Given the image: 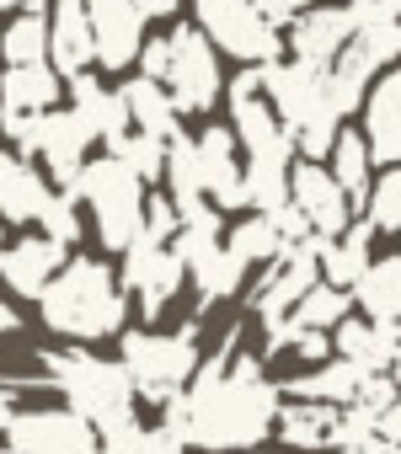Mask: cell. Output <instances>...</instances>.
Segmentation results:
<instances>
[{
	"instance_id": "35",
	"label": "cell",
	"mask_w": 401,
	"mask_h": 454,
	"mask_svg": "<svg viewBox=\"0 0 401 454\" xmlns=\"http://www.w3.org/2000/svg\"><path fill=\"white\" fill-rule=\"evenodd\" d=\"M113 454H187V449H182V438H171L166 427H155V433L139 427V433H134L129 443H118Z\"/></svg>"
},
{
	"instance_id": "33",
	"label": "cell",
	"mask_w": 401,
	"mask_h": 454,
	"mask_svg": "<svg viewBox=\"0 0 401 454\" xmlns=\"http://www.w3.org/2000/svg\"><path fill=\"white\" fill-rule=\"evenodd\" d=\"M369 224L374 231H401V166H390L374 187H369Z\"/></svg>"
},
{
	"instance_id": "41",
	"label": "cell",
	"mask_w": 401,
	"mask_h": 454,
	"mask_svg": "<svg viewBox=\"0 0 401 454\" xmlns=\"http://www.w3.org/2000/svg\"><path fill=\"white\" fill-rule=\"evenodd\" d=\"M17 326H22V321H17V310H12V305H0V337H12Z\"/></svg>"
},
{
	"instance_id": "42",
	"label": "cell",
	"mask_w": 401,
	"mask_h": 454,
	"mask_svg": "<svg viewBox=\"0 0 401 454\" xmlns=\"http://www.w3.org/2000/svg\"><path fill=\"white\" fill-rule=\"evenodd\" d=\"M0 12H43V0H0Z\"/></svg>"
},
{
	"instance_id": "1",
	"label": "cell",
	"mask_w": 401,
	"mask_h": 454,
	"mask_svg": "<svg viewBox=\"0 0 401 454\" xmlns=\"http://www.w3.org/2000/svg\"><path fill=\"white\" fill-rule=\"evenodd\" d=\"M49 385L70 401L75 417H86L97 427V443L102 454H113L118 443H129L139 433V417H134V385L123 374V364H107V358H91V353H43L38 358Z\"/></svg>"
},
{
	"instance_id": "39",
	"label": "cell",
	"mask_w": 401,
	"mask_h": 454,
	"mask_svg": "<svg viewBox=\"0 0 401 454\" xmlns=\"http://www.w3.org/2000/svg\"><path fill=\"white\" fill-rule=\"evenodd\" d=\"M12 422H17V390H12V385H0V438H6Z\"/></svg>"
},
{
	"instance_id": "23",
	"label": "cell",
	"mask_w": 401,
	"mask_h": 454,
	"mask_svg": "<svg viewBox=\"0 0 401 454\" xmlns=\"http://www.w3.org/2000/svg\"><path fill=\"white\" fill-rule=\"evenodd\" d=\"M364 380H369V374H364L358 364L337 358V364H321L316 374H295V380H289V390H295L300 401H321V406H353Z\"/></svg>"
},
{
	"instance_id": "5",
	"label": "cell",
	"mask_w": 401,
	"mask_h": 454,
	"mask_svg": "<svg viewBox=\"0 0 401 454\" xmlns=\"http://www.w3.org/2000/svg\"><path fill=\"white\" fill-rule=\"evenodd\" d=\"M193 27L204 33L215 49H225L231 59H241L247 70H268L284 54L279 27L252 6V0H193Z\"/></svg>"
},
{
	"instance_id": "2",
	"label": "cell",
	"mask_w": 401,
	"mask_h": 454,
	"mask_svg": "<svg viewBox=\"0 0 401 454\" xmlns=\"http://www.w3.org/2000/svg\"><path fill=\"white\" fill-rule=\"evenodd\" d=\"M43 326H54L59 337H75V342H97V337H113L118 321H123V294H118V278L107 262L97 257H75L59 268V278L43 289Z\"/></svg>"
},
{
	"instance_id": "43",
	"label": "cell",
	"mask_w": 401,
	"mask_h": 454,
	"mask_svg": "<svg viewBox=\"0 0 401 454\" xmlns=\"http://www.w3.org/2000/svg\"><path fill=\"white\" fill-rule=\"evenodd\" d=\"M380 12H385V17H396V22H401V0H380Z\"/></svg>"
},
{
	"instance_id": "9",
	"label": "cell",
	"mask_w": 401,
	"mask_h": 454,
	"mask_svg": "<svg viewBox=\"0 0 401 454\" xmlns=\"http://www.w3.org/2000/svg\"><path fill=\"white\" fill-rule=\"evenodd\" d=\"M289 203L300 208V219L311 224L321 241L342 236V231H348V214H353L348 192L332 182V171H326L321 160H300V166H289Z\"/></svg>"
},
{
	"instance_id": "16",
	"label": "cell",
	"mask_w": 401,
	"mask_h": 454,
	"mask_svg": "<svg viewBox=\"0 0 401 454\" xmlns=\"http://www.w3.org/2000/svg\"><path fill=\"white\" fill-rule=\"evenodd\" d=\"M348 43H353V12H348V0H342V6H326V12H305V17L295 22V33H289L295 59H300V65H321V70H326Z\"/></svg>"
},
{
	"instance_id": "37",
	"label": "cell",
	"mask_w": 401,
	"mask_h": 454,
	"mask_svg": "<svg viewBox=\"0 0 401 454\" xmlns=\"http://www.w3.org/2000/svg\"><path fill=\"white\" fill-rule=\"evenodd\" d=\"M252 6L279 27V22H295V17H305L311 12V0H252Z\"/></svg>"
},
{
	"instance_id": "13",
	"label": "cell",
	"mask_w": 401,
	"mask_h": 454,
	"mask_svg": "<svg viewBox=\"0 0 401 454\" xmlns=\"http://www.w3.org/2000/svg\"><path fill=\"white\" fill-rule=\"evenodd\" d=\"M65 262H70V257H65V247H59V241H49V236L38 231V236H22L17 247L0 252V278H6V289H12V294L43 300V289L59 278V268H65Z\"/></svg>"
},
{
	"instance_id": "7",
	"label": "cell",
	"mask_w": 401,
	"mask_h": 454,
	"mask_svg": "<svg viewBox=\"0 0 401 454\" xmlns=\"http://www.w3.org/2000/svg\"><path fill=\"white\" fill-rule=\"evenodd\" d=\"M0 454H102V443L86 417L65 406H33V411H17Z\"/></svg>"
},
{
	"instance_id": "14",
	"label": "cell",
	"mask_w": 401,
	"mask_h": 454,
	"mask_svg": "<svg viewBox=\"0 0 401 454\" xmlns=\"http://www.w3.org/2000/svg\"><path fill=\"white\" fill-rule=\"evenodd\" d=\"M364 145L374 160L401 166V70H385L364 97Z\"/></svg>"
},
{
	"instance_id": "27",
	"label": "cell",
	"mask_w": 401,
	"mask_h": 454,
	"mask_svg": "<svg viewBox=\"0 0 401 454\" xmlns=\"http://www.w3.org/2000/svg\"><path fill=\"white\" fill-rule=\"evenodd\" d=\"M225 252H231L241 268H257V262H279L284 241H279V231H273V219L252 214V219H241L236 231L225 236Z\"/></svg>"
},
{
	"instance_id": "11",
	"label": "cell",
	"mask_w": 401,
	"mask_h": 454,
	"mask_svg": "<svg viewBox=\"0 0 401 454\" xmlns=\"http://www.w3.org/2000/svg\"><path fill=\"white\" fill-rule=\"evenodd\" d=\"M86 145H91V134H86V123L75 118V113H43L38 123H33V139H28V155H43V166L54 171V182L70 192V182L81 176V166H86Z\"/></svg>"
},
{
	"instance_id": "44",
	"label": "cell",
	"mask_w": 401,
	"mask_h": 454,
	"mask_svg": "<svg viewBox=\"0 0 401 454\" xmlns=\"http://www.w3.org/2000/svg\"><path fill=\"white\" fill-rule=\"evenodd\" d=\"M390 380H396V390H401V348H396V364H390Z\"/></svg>"
},
{
	"instance_id": "26",
	"label": "cell",
	"mask_w": 401,
	"mask_h": 454,
	"mask_svg": "<svg viewBox=\"0 0 401 454\" xmlns=\"http://www.w3.org/2000/svg\"><path fill=\"white\" fill-rule=\"evenodd\" d=\"M332 182L348 192V203H364L369 198V145H364V134H353V129H337V139H332Z\"/></svg>"
},
{
	"instance_id": "25",
	"label": "cell",
	"mask_w": 401,
	"mask_h": 454,
	"mask_svg": "<svg viewBox=\"0 0 401 454\" xmlns=\"http://www.w3.org/2000/svg\"><path fill=\"white\" fill-rule=\"evenodd\" d=\"M332 422H337V406H321V401H300V406H279V438L289 449H326L332 443Z\"/></svg>"
},
{
	"instance_id": "30",
	"label": "cell",
	"mask_w": 401,
	"mask_h": 454,
	"mask_svg": "<svg viewBox=\"0 0 401 454\" xmlns=\"http://www.w3.org/2000/svg\"><path fill=\"white\" fill-rule=\"evenodd\" d=\"M348 305H353V294L348 289H332V284H316L300 305H295V326H311V332H326V326H342L348 321Z\"/></svg>"
},
{
	"instance_id": "24",
	"label": "cell",
	"mask_w": 401,
	"mask_h": 454,
	"mask_svg": "<svg viewBox=\"0 0 401 454\" xmlns=\"http://www.w3.org/2000/svg\"><path fill=\"white\" fill-rule=\"evenodd\" d=\"M353 300L364 305L369 321H401V257H380V262H369V273L358 278Z\"/></svg>"
},
{
	"instance_id": "8",
	"label": "cell",
	"mask_w": 401,
	"mask_h": 454,
	"mask_svg": "<svg viewBox=\"0 0 401 454\" xmlns=\"http://www.w3.org/2000/svg\"><path fill=\"white\" fill-rule=\"evenodd\" d=\"M182 278H187V268H182V257H177L171 247H155V241L139 236V241L123 252V289L139 300V316H145V321H155V316L177 300Z\"/></svg>"
},
{
	"instance_id": "28",
	"label": "cell",
	"mask_w": 401,
	"mask_h": 454,
	"mask_svg": "<svg viewBox=\"0 0 401 454\" xmlns=\"http://www.w3.org/2000/svg\"><path fill=\"white\" fill-rule=\"evenodd\" d=\"M0 54H6V65H49V22H43V12H22L6 33H0Z\"/></svg>"
},
{
	"instance_id": "36",
	"label": "cell",
	"mask_w": 401,
	"mask_h": 454,
	"mask_svg": "<svg viewBox=\"0 0 401 454\" xmlns=\"http://www.w3.org/2000/svg\"><path fill=\"white\" fill-rule=\"evenodd\" d=\"M166 70H171V43H166V38H150V43L139 49V75L166 86Z\"/></svg>"
},
{
	"instance_id": "20",
	"label": "cell",
	"mask_w": 401,
	"mask_h": 454,
	"mask_svg": "<svg viewBox=\"0 0 401 454\" xmlns=\"http://www.w3.org/2000/svg\"><path fill=\"white\" fill-rule=\"evenodd\" d=\"M118 102H123V113H129V123L139 129V134H150V139H161V145H171L182 129H177V102H171V91L161 86V81H145V75H134L123 91H118Z\"/></svg>"
},
{
	"instance_id": "17",
	"label": "cell",
	"mask_w": 401,
	"mask_h": 454,
	"mask_svg": "<svg viewBox=\"0 0 401 454\" xmlns=\"http://www.w3.org/2000/svg\"><path fill=\"white\" fill-rule=\"evenodd\" d=\"M54 198V187L43 182V171L17 155V150H0V219L12 224H38L43 203Z\"/></svg>"
},
{
	"instance_id": "32",
	"label": "cell",
	"mask_w": 401,
	"mask_h": 454,
	"mask_svg": "<svg viewBox=\"0 0 401 454\" xmlns=\"http://www.w3.org/2000/svg\"><path fill=\"white\" fill-rule=\"evenodd\" d=\"M107 155H113V160H123L139 182H155V176L166 171V145H161V139H150V134H123Z\"/></svg>"
},
{
	"instance_id": "4",
	"label": "cell",
	"mask_w": 401,
	"mask_h": 454,
	"mask_svg": "<svg viewBox=\"0 0 401 454\" xmlns=\"http://www.w3.org/2000/svg\"><path fill=\"white\" fill-rule=\"evenodd\" d=\"M123 374H129L134 395L166 406L198 374V326H182V332H129L123 337Z\"/></svg>"
},
{
	"instance_id": "6",
	"label": "cell",
	"mask_w": 401,
	"mask_h": 454,
	"mask_svg": "<svg viewBox=\"0 0 401 454\" xmlns=\"http://www.w3.org/2000/svg\"><path fill=\"white\" fill-rule=\"evenodd\" d=\"M171 43V70H166V91L177 102V113H209L215 97L225 91V75H220V59H215V43L198 33L193 22L171 27L166 33Z\"/></svg>"
},
{
	"instance_id": "12",
	"label": "cell",
	"mask_w": 401,
	"mask_h": 454,
	"mask_svg": "<svg viewBox=\"0 0 401 454\" xmlns=\"http://www.w3.org/2000/svg\"><path fill=\"white\" fill-rule=\"evenodd\" d=\"M193 145H198V176H204V198H209L215 208L247 203V182H241V166H236V129L209 123Z\"/></svg>"
},
{
	"instance_id": "19",
	"label": "cell",
	"mask_w": 401,
	"mask_h": 454,
	"mask_svg": "<svg viewBox=\"0 0 401 454\" xmlns=\"http://www.w3.org/2000/svg\"><path fill=\"white\" fill-rule=\"evenodd\" d=\"M332 348L364 374H385V364H396V348H401V321H342Z\"/></svg>"
},
{
	"instance_id": "31",
	"label": "cell",
	"mask_w": 401,
	"mask_h": 454,
	"mask_svg": "<svg viewBox=\"0 0 401 454\" xmlns=\"http://www.w3.org/2000/svg\"><path fill=\"white\" fill-rule=\"evenodd\" d=\"M193 278H198V294H204V305H215V300H231L236 289H241V278H247V268L220 247L209 262H198L193 268Z\"/></svg>"
},
{
	"instance_id": "15",
	"label": "cell",
	"mask_w": 401,
	"mask_h": 454,
	"mask_svg": "<svg viewBox=\"0 0 401 454\" xmlns=\"http://www.w3.org/2000/svg\"><path fill=\"white\" fill-rule=\"evenodd\" d=\"M49 65L70 81L86 75V65H97L86 0H54V12H49Z\"/></svg>"
},
{
	"instance_id": "18",
	"label": "cell",
	"mask_w": 401,
	"mask_h": 454,
	"mask_svg": "<svg viewBox=\"0 0 401 454\" xmlns=\"http://www.w3.org/2000/svg\"><path fill=\"white\" fill-rule=\"evenodd\" d=\"M59 107V70L54 65H12L0 75V118H43Z\"/></svg>"
},
{
	"instance_id": "3",
	"label": "cell",
	"mask_w": 401,
	"mask_h": 454,
	"mask_svg": "<svg viewBox=\"0 0 401 454\" xmlns=\"http://www.w3.org/2000/svg\"><path fill=\"white\" fill-rule=\"evenodd\" d=\"M139 187H145V182H139L123 160H113V155L86 160L81 176L70 182V198L91 208L97 236H102L107 252H129V247L139 241V231H145V192H139Z\"/></svg>"
},
{
	"instance_id": "38",
	"label": "cell",
	"mask_w": 401,
	"mask_h": 454,
	"mask_svg": "<svg viewBox=\"0 0 401 454\" xmlns=\"http://www.w3.org/2000/svg\"><path fill=\"white\" fill-rule=\"evenodd\" d=\"M374 433H380L390 449H401V395H396V401H390V406L374 417Z\"/></svg>"
},
{
	"instance_id": "40",
	"label": "cell",
	"mask_w": 401,
	"mask_h": 454,
	"mask_svg": "<svg viewBox=\"0 0 401 454\" xmlns=\"http://www.w3.org/2000/svg\"><path fill=\"white\" fill-rule=\"evenodd\" d=\"M134 6H139V17L150 22V17H171V12H177V0H134Z\"/></svg>"
},
{
	"instance_id": "45",
	"label": "cell",
	"mask_w": 401,
	"mask_h": 454,
	"mask_svg": "<svg viewBox=\"0 0 401 454\" xmlns=\"http://www.w3.org/2000/svg\"><path fill=\"white\" fill-rule=\"evenodd\" d=\"M241 454H257V449H241Z\"/></svg>"
},
{
	"instance_id": "34",
	"label": "cell",
	"mask_w": 401,
	"mask_h": 454,
	"mask_svg": "<svg viewBox=\"0 0 401 454\" xmlns=\"http://www.w3.org/2000/svg\"><path fill=\"white\" fill-rule=\"evenodd\" d=\"M38 231H43L49 241H59V247H70V241L81 236V214H75V198H70V192H54V198L43 203Z\"/></svg>"
},
{
	"instance_id": "29",
	"label": "cell",
	"mask_w": 401,
	"mask_h": 454,
	"mask_svg": "<svg viewBox=\"0 0 401 454\" xmlns=\"http://www.w3.org/2000/svg\"><path fill=\"white\" fill-rule=\"evenodd\" d=\"M247 182V203H257V214H279L289 203V160H252L241 171Z\"/></svg>"
},
{
	"instance_id": "22",
	"label": "cell",
	"mask_w": 401,
	"mask_h": 454,
	"mask_svg": "<svg viewBox=\"0 0 401 454\" xmlns=\"http://www.w3.org/2000/svg\"><path fill=\"white\" fill-rule=\"evenodd\" d=\"M369 231H348L342 236H332V241H321V284H332V289H358V278L369 273Z\"/></svg>"
},
{
	"instance_id": "21",
	"label": "cell",
	"mask_w": 401,
	"mask_h": 454,
	"mask_svg": "<svg viewBox=\"0 0 401 454\" xmlns=\"http://www.w3.org/2000/svg\"><path fill=\"white\" fill-rule=\"evenodd\" d=\"M70 91H75V107H70V113L86 123V134H91V139H102V145L113 150V145L129 134V113H123L118 91H107L97 75H75V81H70Z\"/></svg>"
},
{
	"instance_id": "10",
	"label": "cell",
	"mask_w": 401,
	"mask_h": 454,
	"mask_svg": "<svg viewBox=\"0 0 401 454\" xmlns=\"http://www.w3.org/2000/svg\"><path fill=\"white\" fill-rule=\"evenodd\" d=\"M86 22H91V49L102 70H129L145 49V17L134 0H86Z\"/></svg>"
}]
</instances>
